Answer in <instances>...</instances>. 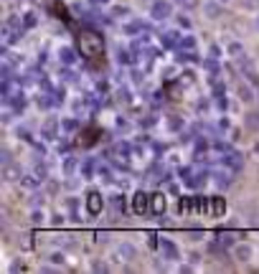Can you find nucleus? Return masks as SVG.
Instances as JSON below:
<instances>
[{"instance_id":"nucleus-3","label":"nucleus","mask_w":259,"mask_h":274,"mask_svg":"<svg viewBox=\"0 0 259 274\" xmlns=\"http://www.w3.org/2000/svg\"><path fill=\"white\" fill-rule=\"evenodd\" d=\"M21 178H23V170H21L18 163L10 160V163L3 165V180H5V183H18Z\"/></svg>"},{"instance_id":"nucleus-13","label":"nucleus","mask_w":259,"mask_h":274,"mask_svg":"<svg viewBox=\"0 0 259 274\" xmlns=\"http://www.w3.org/2000/svg\"><path fill=\"white\" fill-rule=\"evenodd\" d=\"M112 208L115 211H125V195H115L112 198Z\"/></svg>"},{"instance_id":"nucleus-14","label":"nucleus","mask_w":259,"mask_h":274,"mask_svg":"<svg viewBox=\"0 0 259 274\" xmlns=\"http://www.w3.org/2000/svg\"><path fill=\"white\" fill-rule=\"evenodd\" d=\"M152 208H155L158 213L165 211V198H163V195H155V198H152Z\"/></svg>"},{"instance_id":"nucleus-22","label":"nucleus","mask_w":259,"mask_h":274,"mask_svg":"<svg viewBox=\"0 0 259 274\" xmlns=\"http://www.w3.org/2000/svg\"><path fill=\"white\" fill-rule=\"evenodd\" d=\"M254 28L259 30V15H257V18H254Z\"/></svg>"},{"instance_id":"nucleus-18","label":"nucleus","mask_w":259,"mask_h":274,"mask_svg":"<svg viewBox=\"0 0 259 274\" xmlns=\"http://www.w3.org/2000/svg\"><path fill=\"white\" fill-rule=\"evenodd\" d=\"M163 38H165V46H175V38H178V36H175V33H165Z\"/></svg>"},{"instance_id":"nucleus-12","label":"nucleus","mask_w":259,"mask_h":274,"mask_svg":"<svg viewBox=\"0 0 259 274\" xmlns=\"http://www.w3.org/2000/svg\"><path fill=\"white\" fill-rule=\"evenodd\" d=\"M89 211H91V213H99V195H97V193L89 195Z\"/></svg>"},{"instance_id":"nucleus-6","label":"nucleus","mask_w":259,"mask_h":274,"mask_svg":"<svg viewBox=\"0 0 259 274\" xmlns=\"http://www.w3.org/2000/svg\"><path fill=\"white\" fill-rule=\"evenodd\" d=\"M132 208H135L137 213H145V211L150 208V198H147V193L137 191V193H135V198H132Z\"/></svg>"},{"instance_id":"nucleus-19","label":"nucleus","mask_w":259,"mask_h":274,"mask_svg":"<svg viewBox=\"0 0 259 274\" xmlns=\"http://www.w3.org/2000/svg\"><path fill=\"white\" fill-rule=\"evenodd\" d=\"M0 163H3V165H5V163H10V152H8V150L0 152Z\"/></svg>"},{"instance_id":"nucleus-8","label":"nucleus","mask_w":259,"mask_h":274,"mask_svg":"<svg viewBox=\"0 0 259 274\" xmlns=\"http://www.w3.org/2000/svg\"><path fill=\"white\" fill-rule=\"evenodd\" d=\"M229 54H231L234 58H244V46L239 41H231L229 43Z\"/></svg>"},{"instance_id":"nucleus-4","label":"nucleus","mask_w":259,"mask_h":274,"mask_svg":"<svg viewBox=\"0 0 259 274\" xmlns=\"http://www.w3.org/2000/svg\"><path fill=\"white\" fill-rule=\"evenodd\" d=\"M3 97H5V102L21 99V82H15V79H3Z\"/></svg>"},{"instance_id":"nucleus-1","label":"nucleus","mask_w":259,"mask_h":274,"mask_svg":"<svg viewBox=\"0 0 259 274\" xmlns=\"http://www.w3.org/2000/svg\"><path fill=\"white\" fill-rule=\"evenodd\" d=\"M135 247L132 244H127V241H122V244H117V247L112 249V254H110V262H115V264H130L132 259H135Z\"/></svg>"},{"instance_id":"nucleus-11","label":"nucleus","mask_w":259,"mask_h":274,"mask_svg":"<svg viewBox=\"0 0 259 274\" xmlns=\"http://www.w3.org/2000/svg\"><path fill=\"white\" fill-rule=\"evenodd\" d=\"M236 256L241 259V262H249L252 259V247H247V244H244V247H236Z\"/></svg>"},{"instance_id":"nucleus-7","label":"nucleus","mask_w":259,"mask_h":274,"mask_svg":"<svg viewBox=\"0 0 259 274\" xmlns=\"http://www.w3.org/2000/svg\"><path fill=\"white\" fill-rule=\"evenodd\" d=\"M203 13L208 15L211 21H216L219 15H221V5H219V3H213V0H208V3H203Z\"/></svg>"},{"instance_id":"nucleus-5","label":"nucleus","mask_w":259,"mask_h":274,"mask_svg":"<svg viewBox=\"0 0 259 274\" xmlns=\"http://www.w3.org/2000/svg\"><path fill=\"white\" fill-rule=\"evenodd\" d=\"M160 254H163V259H168V262H175V259H178L175 244L168 241V239H163V241H160Z\"/></svg>"},{"instance_id":"nucleus-20","label":"nucleus","mask_w":259,"mask_h":274,"mask_svg":"<svg viewBox=\"0 0 259 274\" xmlns=\"http://www.w3.org/2000/svg\"><path fill=\"white\" fill-rule=\"evenodd\" d=\"M180 26H183V28H191V21L186 18V15H180Z\"/></svg>"},{"instance_id":"nucleus-9","label":"nucleus","mask_w":259,"mask_h":274,"mask_svg":"<svg viewBox=\"0 0 259 274\" xmlns=\"http://www.w3.org/2000/svg\"><path fill=\"white\" fill-rule=\"evenodd\" d=\"M58 56H61V61H64L66 66H71L74 61H76V58H74V56H76V54H74V49H61V54H58Z\"/></svg>"},{"instance_id":"nucleus-2","label":"nucleus","mask_w":259,"mask_h":274,"mask_svg":"<svg viewBox=\"0 0 259 274\" xmlns=\"http://www.w3.org/2000/svg\"><path fill=\"white\" fill-rule=\"evenodd\" d=\"M171 13H173V3H171V0H155L152 8H150L152 21H168V18H171Z\"/></svg>"},{"instance_id":"nucleus-16","label":"nucleus","mask_w":259,"mask_h":274,"mask_svg":"<svg viewBox=\"0 0 259 274\" xmlns=\"http://www.w3.org/2000/svg\"><path fill=\"white\" fill-rule=\"evenodd\" d=\"M178 46H180V49H193L196 43H193V38H191V36H186V38H183V41H180Z\"/></svg>"},{"instance_id":"nucleus-21","label":"nucleus","mask_w":259,"mask_h":274,"mask_svg":"<svg viewBox=\"0 0 259 274\" xmlns=\"http://www.w3.org/2000/svg\"><path fill=\"white\" fill-rule=\"evenodd\" d=\"M94 272H107V264H94Z\"/></svg>"},{"instance_id":"nucleus-17","label":"nucleus","mask_w":259,"mask_h":274,"mask_svg":"<svg viewBox=\"0 0 259 274\" xmlns=\"http://www.w3.org/2000/svg\"><path fill=\"white\" fill-rule=\"evenodd\" d=\"M244 8H247V10H257L259 8V0H244Z\"/></svg>"},{"instance_id":"nucleus-15","label":"nucleus","mask_w":259,"mask_h":274,"mask_svg":"<svg viewBox=\"0 0 259 274\" xmlns=\"http://www.w3.org/2000/svg\"><path fill=\"white\" fill-rule=\"evenodd\" d=\"M178 5L186 10H193V8H198V0H178Z\"/></svg>"},{"instance_id":"nucleus-10","label":"nucleus","mask_w":259,"mask_h":274,"mask_svg":"<svg viewBox=\"0 0 259 274\" xmlns=\"http://www.w3.org/2000/svg\"><path fill=\"white\" fill-rule=\"evenodd\" d=\"M239 97H241L244 102H254V91H252L247 84H239Z\"/></svg>"},{"instance_id":"nucleus-23","label":"nucleus","mask_w":259,"mask_h":274,"mask_svg":"<svg viewBox=\"0 0 259 274\" xmlns=\"http://www.w3.org/2000/svg\"><path fill=\"white\" fill-rule=\"evenodd\" d=\"M97 3H110V0H97Z\"/></svg>"}]
</instances>
